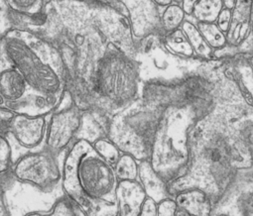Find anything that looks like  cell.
Returning a JSON list of instances; mask_svg holds the SVG:
<instances>
[{"label":"cell","instance_id":"obj_26","mask_svg":"<svg viewBox=\"0 0 253 216\" xmlns=\"http://www.w3.org/2000/svg\"><path fill=\"white\" fill-rule=\"evenodd\" d=\"M231 19H232V10L223 7L217 17L215 24L221 30V32H223L225 35L227 34V32L229 30V27L231 24Z\"/></svg>","mask_w":253,"mask_h":216},{"label":"cell","instance_id":"obj_5","mask_svg":"<svg viewBox=\"0 0 253 216\" xmlns=\"http://www.w3.org/2000/svg\"><path fill=\"white\" fill-rule=\"evenodd\" d=\"M58 107L53 100L35 92L0 54V111L38 117L50 115Z\"/></svg>","mask_w":253,"mask_h":216},{"label":"cell","instance_id":"obj_20","mask_svg":"<svg viewBox=\"0 0 253 216\" xmlns=\"http://www.w3.org/2000/svg\"><path fill=\"white\" fill-rule=\"evenodd\" d=\"M46 2L44 0H9L5 4L9 10L17 14L32 16L42 12Z\"/></svg>","mask_w":253,"mask_h":216},{"label":"cell","instance_id":"obj_17","mask_svg":"<svg viewBox=\"0 0 253 216\" xmlns=\"http://www.w3.org/2000/svg\"><path fill=\"white\" fill-rule=\"evenodd\" d=\"M197 28L213 52L226 47V35L221 32L215 23H198Z\"/></svg>","mask_w":253,"mask_h":216},{"label":"cell","instance_id":"obj_23","mask_svg":"<svg viewBox=\"0 0 253 216\" xmlns=\"http://www.w3.org/2000/svg\"><path fill=\"white\" fill-rule=\"evenodd\" d=\"M12 151L7 138L0 136V175L9 172L12 168Z\"/></svg>","mask_w":253,"mask_h":216},{"label":"cell","instance_id":"obj_16","mask_svg":"<svg viewBox=\"0 0 253 216\" xmlns=\"http://www.w3.org/2000/svg\"><path fill=\"white\" fill-rule=\"evenodd\" d=\"M186 14L184 13L181 6L174 3L166 7L160 17L161 30L166 35L180 29L185 21Z\"/></svg>","mask_w":253,"mask_h":216},{"label":"cell","instance_id":"obj_29","mask_svg":"<svg viewBox=\"0 0 253 216\" xmlns=\"http://www.w3.org/2000/svg\"><path fill=\"white\" fill-rule=\"evenodd\" d=\"M155 4L158 6V7H161V8H166L168 6H170L171 4H173V1L172 0H156V1H154Z\"/></svg>","mask_w":253,"mask_h":216},{"label":"cell","instance_id":"obj_24","mask_svg":"<svg viewBox=\"0 0 253 216\" xmlns=\"http://www.w3.org/2000/svg\"><path fill=\"white\" fill-rule=\"evenodd\" d=\"M239 209L241 216H253V191L242 193L239 197Z\"/></svg>","mask_w":253,"mask_h":216},{"label":"cell","instance_id":"obj_1","mask_svg":"<svg viewBox=\"0 0 253 216\" xmlns=\"http://www.w3.org/2000/svg\"><path fill=\"white\" fill-rule=\"evenodd\" d=\"M45 22L30 31L58 52L66 92L82 112H95L94 78L113 44L127 47L128 11L122 1H47Z\"/></svg>","mask_w":253,"mask_h":216},{"label":"cell","instance_id":"obj_6","mask_svg":"<svg viewBox=\"0 0 253 216\" xmlns=\"http://www.w3.org/2000/svg\"><path fill=\"white\" fill-rule=\"evenodd\" d=\"M11 174L15 180L28 183L44 192L53 190L62 180V169L57 156L48 150L21 156L12 165Z\"/></svg>","mask_w":253,"mask_h":216},{"label":"cell","instance_id":"obj_25","mask_svg":"<svg viewBox=\"0 0 253 216\" xmlns=\"http://www.w3.org/2000/svg\"><path fill=\"white\" fill-rule=\"evenodd\" d=\"M178 206L173 197L158 203V216H176Z\"/></svg>","mask_w":253,"mask_h":216},{"label":"cell","instance_id":"obj_2","mask_svg":"<svg viewBox=\"0 0 253 216\" xmlns=\"http://www.w3.org/2000/svg\"><path fill=\"white\" fill-rule=\"evenodd\" d=\"M62 187L84 216H118V180L107 164L84 140L75 141L62 167Z\"/></svg>","mask_w":253,"mask_h":216},{"label":"cell","instance_id":"obj_7","mask_svg":"<svg viewBox=\"0 0 253 216\" xmlns=\"http://www.w3.org/2000/svg\"><path fill=\"white\" fill-rule=\"evenodd\" d=\"M82 116L83 112L75 106L71 96L66 92L59 107L48 116L44 141L46 150L58 156L69 148L75 142Z\"/></svg>","mask_w":253,"mask_h":216},{"label":"cell","instance_id":"obj_12","mask_svg":"<svg viewBox=\"0 0 253 216\" xmlns=\"http://www.w3.org/2000/svg\"><path fill=\"white\" fill-rule=\"evenodd\" d=\"M138 181L146 196L153 199L157 204L172 197L168 189V184L155 173L149 161L138 163Z\"/></svg>","mask_w":253,"mask_h":216},{"label":"cell","instance_id":"obj_30","mask_svg":"<svg viewBox=\"0 0 253 216\" xmlns=\"http://www.w3.org/2000/svg\"><path fill=\"white\" fill-rule=\"evenodd\" d=\"M176 216H190V215H188L185 211H183V210H181V209L178 208V210H177V212H176Z\"/></svg>","mask_w":253,"mask_h":216},{"label":"cell","instance_id":"obj_31","mask_svg":"<svg viewBox=\"0 0 253 216\" xmlns=\"http://www.w3.org/2000/svg\"><path fill=\"white\" fill-rule=\"evenodd\" d=\"M212 216H230V215H229V214H227V213L220 212V213H215V214H213Z\"/></svg>","mask_w":253,"mask_h":216},{"label":"cell","instance_id":"obj_18","mask_svg":"<svg viewBox=\"0 0 253 216\" xmlns=\"http://www.w3.org/2000/svg\"><path fill=\"white\" fill-rule=\"evenodd\" d=\"M165 47L173 54L184 57H193L195 55L187 37L182 29H178L165 37Z\"/></svg>","mask_w":253,"mask_h":216},{"label":"cell","instance_id":"obj_9","mask_svg":"<svg viewBox=\"0 0 253 216\" xmlns=\"http://www.w3.org/2000/svg\"><path fill=\"white\" fill-rule=\"evenodd\" d=\"M253 2L236 1L232 9V19L229 30L226 34V47L232 54L235 50L244 52V46L249 42V37L253 38V29L251 24V13Z\"/></svg>","mask_w":253,"mask_h":216},{"label":"cell","instance_id":"obj_21","mask_svg":"<svg viewBox=\"0 0 253 216\" xmlns=\"http://www.w3.org/2000/svg\"><path fill=\"white\" fill-rule=\"evenodd\" d=\"M93 150L111 167H114L121 153L107 138H100L91 144Z\"/></svg>","mask_w":253,"mask_h":216},{"label":"cell","instance_id":"obj_28","mask_svg":"<svg viewBox=\"0 0 253 216\" xmlns=\"http://www.w3.org/2000/svg\"><path fill=\"white\" fill-rule=\"evenodd\" d=\"M197 0H186V1H182V9L186 16H192L194 12V8L196 5Z\"/></svg>","mask_w":253,"mask_h":216},{"label":"cell","instance_id":"obj_8","mask_svg":"<svg viewBox=\"0 0 253 216\" xmlns=\"http://www.w3.org/2000/svg\"><path fill=\"white\" fill-rule=\"evenodd\" d=\"M48 116L31 117L13 114L9 121L8 132L23 148L35 149L45 141Z\"/></svg>","mask_w":253,"mask_h":216},{"label":"cell","instance_id":"obj_19","mask_svg":"<svg viewBox=\"0 0 253 216\" xmlns=\"http://www.w3.org/2000/svg\"><path fill=\"white\" fill-rule=\"evenodd\" d=\"M78 207L66 196L59 198L49 211H33L24 216H81Z\"/></svg>","mask_w":253,"mask_h":216},{"label":"cell","instance_id":"obj_10","mask_svg":"<svg viewBox=\"0 0 253 216\" xmlns=\"http://www.w3.org/2000/svg\"><path fill=\"white\" fill-rule=\"evenodd\" d=\"M146 198L138 180L118 181L115 190L118 216H139Z\"/></svg>","mask_w":253,"mask_h":216},{"label":"cell","instance_id":"obj_27","mask_svg":"<svg viewBox=\"0 0 253 216\" xmlns=\"http://www.w3.org/2000/svg\"><path fill=\"white\" fill-rule=\"evenodd\" d=\"M139 216H158V204L147 197L141 207Z\"/></svg>","mask_w":253,"mask_h":216},{"label":"cell","instance_id":"obj_14","mask_svg":"<svg viewBox=\"0 0 253 216\" xmlns=\"http://www.w3.org/2000/svg\"><path fill=\"white\" fill-rule=\"evenodd\" d=\"M222 8L221 0H197L192 16L198 23H215Z\"/></svg>","mask_w":253,"mask_h":216},{"label":"cell","instance_id":"obj_13","mask_svg":"<svg viewBox=\"0 0 253 216\" xmlns=\"http://www.w3.org/2000/svg\"><path fill=\"white\" fill-rule=\"evenodd\" d=\"M181 29L187 37L195 55L204 59H211L213 56L212 49L207 44L204 37L197 28V25L193 24L191 21L185 20Z\"/></svg>","mask_w":253,"mask_h":216},{"label":"cell","instance_id":"obj_4","mask_svg":"<svg viewBox=\"0 0 253 216\" xmlns=\"http://www.w3.org/2000/svg\"><path fill=\"white\" fill-rule=\"evenodd\" d=\"M195 115L187 106H169L160 112L149 163L168 185L187 171L190 162L189 137L195 127Z\"/></svg>","mask_w":253,"mask_h":216},{"label":"cell","instance_id":"obj_11","mask_svg":"<svg viewBox=\"0 0 253 216\" xmlns=\"http://www.w3.org/2000/svg\"><path fill=\"white\" fill-rule=\"evenodd\" d=\"M179 209L190 216H212L213 206L209 195L201 189L182 190L173 196Z\"/></svg>","mask_w":253,"mask_h":216},{"label":"cell","instance_id":"obj_3","mask_svg":"<svg viewBox=\"0 0 253 216\" xmlns=\"http://www.w3.org/2000/svg\"><path fill=\"white\" fill-rule=\"evenodd\" d=\"M0 54L35 92L61 104L66 93V77L54 47L33 33L10 28L0 36Z\"/></svg>","mask_w":253,"mask_h":216},{"label":"cell","instance_id":"obj_15","mask_svg":"<svg viewBox=\"0 0 253 216\" xmlns=\"http://www.w3.org/2000/svg\"><path fill=\"white\" fill-rule=\"evenodd\" d=\"M138 163L132 156L121 154L113 167L117 180H138Z\"/></svg>","mask_w":253,"mask_h":216},{"label":"cell","instance_id":"obj_22","mask_svg":"<svg viewBox=\"0 0 253 216\" xmlns=\"http://www.w3.org/2000/svg\"><path fill=\"white\" fill-rule=\"evenodd\" d=\"M12 180H15L12 177L11 170L5 174L0 175V216H11L6 200V190Z\"/></svg>","mask_w":253,"mask_h":216},{"label":"cell","instance_id":"obj_32","mask_svg":"<svg viewBox=\"0 0 253 216\" xmlns=\"http://www.w3.org/2000/svg\"><path fill=\"white\" fill-rule=\"evenodd\" d=\"M249 63H250L252 66H253V57H252V58L249 60Z\"/></svg>","mask_w":253,"mask_h":216}]
</instances>
